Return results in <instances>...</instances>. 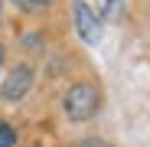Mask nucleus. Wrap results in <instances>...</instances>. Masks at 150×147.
I'll list each match as a JSON object with an SVG mask.
<instances>
[{"instance_id":"obj_2","label":"nucleus","mask_w":150,"mask_h":147,"mask_svg":"<svg viewBox=\"0 0 150 147\" xmlns=\"http://www.w3.org/2000/svg\"><path fill=\"white\" fill-rule=\"evenodd\" d=\"M30 88H33V69L30 65H16V69H10V75L0 85V98L4 102H23L30 95Z\"/></svg>"},{"instance_id":"obj_7","label":"nucleus","mask_w":150,"mask_h":147,"mask_svg":"<svg viewBox=\"0 0 150 147\" xmlns=\"http://www.w3.org/2000/svg\"><path fill=\"white\" fill-rule=\"evenodd\" d=\"M0 62H4V49H0Z\"/></svg>"},{"instance_id":"obj_6","label":"nucleus","mask_w":150,"mask_h":147,"mask_svg":"<svg viewBox=\"0 0 150 147\" xmlns=\"http://www.w3.org/2000/svg\"><path fill=\"white\" fill-rule=\"evenodd\" d=\"M72 147H108L105 141H95V137H88V141H75Z\"/></svg>"},{"instance_id":"obj_5","label":"nucleus","mask_w":150,"mask_h":147,"mask_svg":"<svg viewBox=\"0 0 150 147\" xmlns=\"http://www.w3.org/2000/svg\"><path fill=\"white\" fill-rule=\"evenodd\" d=\"M0 147H16V134L7 121H0Z\"/></svg>"},{"instance_id":"obj_3","label":"nucleus","mask_w":150,"mask_h":147,"mask_svg":"<svg viewBox=\"0 0 150 147\" xmlns=\"http://www.w3.org/2000/svg\"><path fill=\"white\" fill-rule=\"evenodd\" d=\"M75 30L85 43H101V16H98L85 0H75Z\"/></svg>"},{"instance_id":"obj_4","label":"nucleus","mask_w":150,"mask_h":147,"mask_svg":"<svg viewBox=\"0 0 150 147\" xmlns=\"http://www.w3.org/2000/svg\"><path fill=\"white\" fill-rule=\"evenodd\" d=\"M13 4L20 10H26V13H42V10L52 7V0H13Z\"/></svg>"},{"instance_id":"obj_1","label":"nucleus","mask_w":150,"mask_h":147,"mask_svg":"<svg viewBox=\"0 0 150 147\" xmlns=\"http://www.w3.org/2000/svg\"><path fill=\"white\" fill-rule=\"evenodd\" d=\"M98 105H101V92H98L95 85H88V82L72 85L65 92V98H62V108H65V114L72 121H88L98 111Z\"/></svg>"},{"instance_id":"obj_8","label":"nucleus","mask_w":150,"mask_h":147,"mask_svg":"<svg viewBox=\"0 0 150 147\" xmlns=\"http://www.w3.org/2000/svg\"><path fill=\"white\" fill-rule=\"evenodd\" d=\"M0 10H4V0H0Z\"/></svg>"}]
</instances>
